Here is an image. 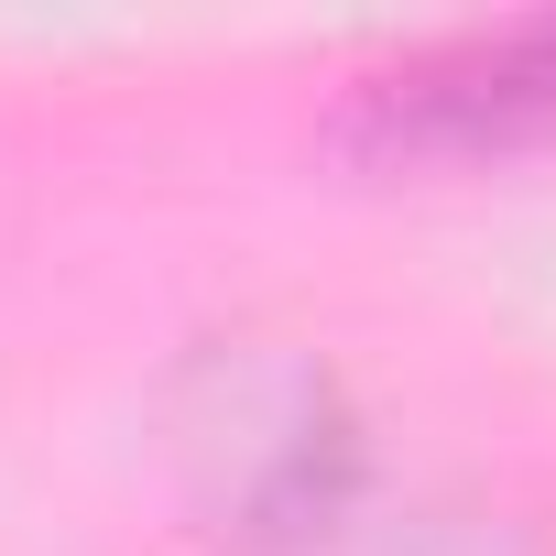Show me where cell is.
<instances>
[{
	"label": "cell",
	"mask_w": 556,
	"mask_h": 556,
	"mask_svg": "<svg viewBox=\"0 0 556 556\" xmlns=\"http://www.w3.org/2000/svg\"><path fill=\"white\" fill-rule=\"evenodd\" d=\"M361 142L382 153H513V142H556V23L426 55L404 77L371 88Z\"/></svg>",
	"instance_id": "6da1fadb"
}]
</instances>
